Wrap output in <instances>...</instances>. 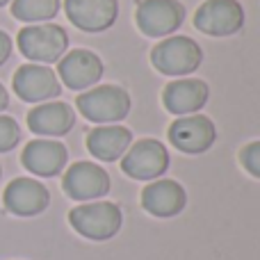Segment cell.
<instances>
[{
	"label": "cell",
	"mask_w": 260,
	"mask_h": 260,
	"mask_svg": "<svg viewBox=\"0 0 260 260\" xmlns=\"http://www.w3.org/2000/svg\"><path fill=\"white\" fill-rule=\"evenodd\" d=\"M240 160H242V167L253 178H260V142L247 144L242 148V153H240Z\"/></svg>",
	"instance_id": "44dd1931"
},
{
	"label": "cell",
	"mask_w": 260,
	"mask_h": 260,
	"mask_svg": "<svg viewBox=\"0 0 260 260\" xmlns=\"http://www.w3.org/2000/svg\"><path fill=\"white\" fill-rule=\"evenodd\" d=\"M27 126L37 135L59 137V135H67L76 126V114L67 103H44L39 108L30 110Z\"/></svg>",
	"instance_id": "ac0fdd59"
},
{
	"label": "cell",
	"mask_w": 260,
	"mask_h": 260,
	"mask_svg": "<svg viewBox=\"0 0 260 260\" xmlns=\"http://www.w3.org/2000/svg\"><path fill=\"white\" fill-rule=\"evenodd\" d=\"M121 169L135 180H155L169 169V151L157 139H139L123 153Z\"/></svg>",
	"instance_id": "5b68a950"
},
{
	"label": "cell",
	"mask_w": 260,
	"mask_h": 260,
	"mask_svg": "<svg viewBox=\"0 0 260 260\" xmlns=\"http://www.w3.org/2000/svg\"><path fill=\"white\" fill-rule=\"evenodd\" d=\"M9 105V96H7V89H5L3 85H0V112H3L5 108Z\"/></svg>",
	"instance_id": "603a6c76"
},
{
	"label": "cell",
	"mask_w": 260,
	"mask_h": 260,
	"mask_svg": "<svg viewBox=\"0 0 260 260\" xmlns=\"http://www.w3.org/2000/svg\"><path fill=\"white\" fill-rule=\"evenodd\" d=\"M18 139H21V128H18V123L14 121L12 117L0 114V153L12 151L18 144Z\"/></svg>",
	"instance_id": "ffe728a7"
},
{
	"label": "cell",
	"mask_w": 260,
	"mask_h": 260,
	"mask_svg": "<svg viewBox=\"0 0 260 260\" xmlns=\"http://www.w3.org/2000/svg\"><path fill=\"white\" fill-rule=\"evenodd\" d=\"M62 187L76 201H94L110 192V176L101 165L76 162L64 174Z\"/></svg>",
	"instance_id": "ba28073f"
},
{
	"label": "cell",
	"mask_w": 260,
	"mask_h": 260,
	"mask_svg": "<svg viewBox=\"0 0 260 260\" xmlns=\"http://www.w3.org/2000/svg\"><path fill=\"white\" fill-rule=\"evenodd\" d=\"M185 203H187V192L180 183L176 180H155V183L146 185L142 192V206L148 215L153 217H176L183 212Z\"/></svg>",
	"instance_id": "2e32d148"
},
{
	"label": "cell",
	"mask_w": 260,
	"mask_h": 260,
	"mask_svg": "<svg viewBox=\"0 0 260 260\" xmlns=\"http://www.w3.org/2000/svg\"><path fill=\"white\" fill-rule=\"evenodd\" d=\"M67 16L82 32H103L114 25L119 14L117 0H64Z\"/></svg>",
	"instance_id": "8fae6325"
},
{
	"label": "cell",
	"mask_w": 260,
	"mask_h": 260,
	"mask_svg": "<svg viewBox=\"0 0 260 260\" xmlns=\"http://www.w3.org/2000/svg\"><path fill=\"white\" fill-rule=\"evenodd\" d=\"M67 160L69 153L64 144L53 142V139H35L23 148L21 155L23 167L35 176H41V178H53V176L62 174Z\"/></svg>",
	"instance_id": "5bb4252c"
},
{
	"label": "cell",
	"mask_w": 260,
	"mask_h": 260,
	"mask_svg": "<svg viewBox=\"0 0 260 260\" xmlns=\"http://www.w3.org/2000/svg\"><path fill=\"white\" fill-rule=\"evenodd\" d=\"M3 203H5V208L16 217H35L48 208L50 194L39 180L16 178L5 189Z\"/></svg>",
	"instance_id": "7c38bea8"
},
{
	"label": "cell",
	"mask_w": 260,
	"mask_h": 260,
	"mask_svg": "<svg viewBox=\"0 0 260 260\" xmlns=\"http://www.w3.org/2000/svg\"><path fill=\"white\" fill-rule=\"evenodd\" d=\"M14 91L25 103H44L59 96L62 87L46 64H25L14 73Z\"/></svg>",
	"instance_id": "9c48e42d"
},
{
	"label": "cell",
	"mask_w": 260,
	"mask_h": 260,
	"mask_svg": "<svg viewBox=\"0 0 260 260\" xmlns=\"http://www.w3.org/2000/svg\"><path fill=\"white\" fill-rule=\"evenodd\" d=\"M217 130L215 123L203 114H187L180 117L178 121H174V126L169 128V142L174 144L178 151L183 153H206L208 148L215 144Z\"/></svg>",
	"instance_id": "30bf717a"
},
{
	"label": "cell",
	"mask_w": 260,
	"mask_h": 260,
	"mask_svg": "<svg viewBox=\"0 0 260 260\" xmlns=\"http://www.w3.org/2000/svg\"><path fill=\"white\" fill-rule=\"evenodd\" d=\"M194 25L210 37L238 35L244 25V7L238 0H206L194 14Z\"/></svg>",
	"instance_id": "8992f818"
},
{
	"label": "cell",
	"mask_w": 260,
	"mask_h": 260,
	"mask_svg": "<svg viewBox=\"0 0 260 260\" xmlns=\"http://www.w3.org/2000/svg\"><path fill=\"white\" fill-rule=\"evenodd\" d=\"M133 144V133L123 126H99L87 135V148L96 160L114 162Z\"/></svg>",
	"instance_id": "e0dca14e"
},
{
	"label": "cell",
	"mask_w": 260,
	"mask_h": 260,
	"mask_svg": "<svg viewBox=\"0 0 260 260\" xmlns=\"http://www.w3.org/2000/svg\"><path fill=\"white\" fill-rule=\"evenodd\" d=\"M69 35L55 23H35L18 32V50L39 64L59 62L67 53Z\"/></svg>",
	"instance_id": "7a4b0ae2"
},
{
	"label": "cell",
	"mask_w": 260,
	"mask_h": 260,
	"mask_svg": "<svg viewBox=\"0 0 260 260\" xmlns=\"http://www.w3.org/2000/svg\"><path fill=\"white\" fill-rule=\"evenodd\" d=\"M201 46L189 37H167L153 48L151 62L165 76L183 78L201 67Z\"/></svg>",
	"instance_id": "277c9868"
},
{
	"label": "cell",
	"mask_w": 260,
	"mask_h": 260,
	"mask_svg": "<svg viewBox=\"0 0 260 260\" xmlns=\"http://www.w3.org/2000/svg\"><path fill=\"white\" fill-rule=\"evenodd\" d=\"M0 174H3V169H0Z\"/></svg>",
	"instance_id": "d4e9b609"
},
{
	"label": "cell",
	"mask_w": 260,
	"mask_h": 260,
	"mask_svg": "<svg viewBox=\"0 0 260 260\" xmlns=\"http://www.w3.org/2000/svg\"><path fill=\"white\" fill-rule=\"evenodd\" d=\"M208 96H210V89L203 80L180 78V80H174L165 87L162 103L171 114L187 117V114H197L208 103Z\"/></svg>",
	"instance_id": "9a60e30c"
},
{
	"label": "cell",
	"mask_w": 260,
	"mask_h": 260,
	"mask_svg": "<svg viewBox=\"0 0 260 260\" xmlns=\"http://www.w3.org/2000/svg\"><path fill=\"white\" fill-rule=\"evenodd\" d=\"M82 117L91 123H117L128 117L130 94L121 87L101 85L96 89H87L76 101Z\"/></svg>",
	"instance_id": "3957f363"
},
{
	"label": "cell",
	"mask_w": 260,
	"mask_h": 260,
	"mask_svg": "<svg viewBox=\"0 0 260 260\" xmlns=\"http://www.w3.org/2000/svg\"><path fill=\"white\" fill-rule=\"evenodd\" d=\"M9 55H12V39L0 30V67L9 59Z\"/></svg>",
	"instance_id": "7402d4cb"
},
{
	"label": "cell",
	"mask_w": 260,
	"mask_h": 260,
	"mask_svg": "<svg viewBox=\"0 0 260 260\" xmlns=\"http://www.w3.org/2000/svg\"><path fill=\"white\" fill-rule=\"evenodd\" d=\"M69 221L82 238L103 242V240H110L119 233V229L123 224V215L117 203L94 201L73 208L69 212Z\"/></svg>",
	"instance_id": "6da1fadb"
},
{
	"label": "cell",
	"mask_w": 260,
	"mask_h": 260,
	"mask_svg": "<svg viewBox=\"0 0 260 260\" xmlns=\"http://www.w3.org/2000/svg\"><path fill=\"white\" fill-rule=\"evenodd\" d=\"M57 73L69 89H89L103 76V62L91 50H71L59 59Z\"/></svg>",
	"instance_id": "4fadbf2b"
},
{
	"label": "cell",
	"mask_w": 260,
	"mask_h": 260,
	"mask_svg": "<svg viewBox=\"0 0 260 260\" xmlns=\"http://www.w3.org/2000/svg\"><path fill=\"white\" fill-rule=\"evenodd\" d=\"M9 3V0H0V7H3V5H7Z\"/></svg>",
	"instance_id": "cb8c5ba5"
},
{
	"label": "cell",
	"mask_w": 260,
	"mask_h": 260,
	"mask_svg": "<svg viewBox=\"0 0 260 260\" xmlns=\"http://www.w3.org/2000/svg\"><path fill=\"white\" fill-rule=\"evenodd\" d=\"M59 12V0H14L12 14L25 23H46Z\"/></svg>",
	"instance_id": "d6986e66"
},
{
	"label": "cell",
	"mask_w": 260,
	"mask_h": 260,
	"mask_svg": "<svg viewBox=\"0 0 260 260\" xmlns=\"http://www.w3.org/2000/svg\"><path fill=\"white\" fill-rule=\"evenodd\" d=\"M135 18L146 37H167L183 25L185 7L178 0H142Z\"/></svg>",
	"instance_id": "52a82bcc"
}]
</instances>
